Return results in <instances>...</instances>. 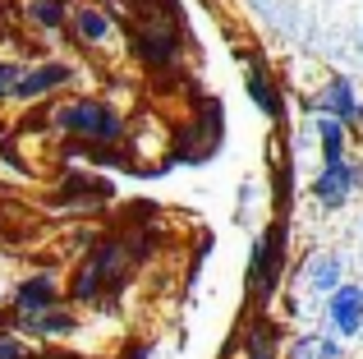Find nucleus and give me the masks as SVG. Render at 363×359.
Here are the masks:
<instances>
[{"label":"nucleus","mask_w":363,"mask_h":359,"mask_svg":"<svg viewBox=\"0 0 363 359\" xmlns=\"http://www.w3.org/2000/svg\"><path fill=\"white\" fill-rule=\"evenodd\" d=\"M327 318H331V332L336 336H359L363 332V286L340 281L327 295Z\"/></svg>","instance_id":"nucleus-3"},{"label":"nucleus","mask_w":363,"mask_h":359,"mask_svg":"<svg viewBox=\"0 0 363 359\" xmlns=\"http://www.w3.org/2000/svg\"><path fill=\"white\" fill-rule=\"evenodd\" d=\"M14 83H18V65L0 60V97H9V92H14Z\"/></svg>","instance_id":"nucleus-16"},{"label":"nucleus","mask_w":363,"mask_h":359,"mask_svg":"<svg viewBox=\"0 0 363 359\" xmlns=\"http://www.w3.org/2000/svg\"><path fill=\"white\" fill-rule=\"evenodd\" d=\"M248 97H253L267 116H281V101H276V88H272V79H267L262 65H248Z\"/></svg>","instance_id":"nucleus-11"},{"label":"nucleus","mask_w":363,"mask_h":359,"mask_svg":"<svg viewBox=\"0 0 363 359\" xmlns=\"http://www.w3.org/2000/svg\"><path fill=\"white\" fill-rule=\"evenodd\" d=\"M313 106H318V116H331V120H340V125H359V120H363L359 92H354L350 79H331L327 88L313 97Z\"/></svg>","instance_id":"nucleus-4"},{"label":"nucleus","mask_w":363,"mask_h":359,"mask_svg":"<svg viewBox=\"0 0 363 359\" xmlns=\"http://www.w3.org/2000/svg\"><path fill=\"white\" fill-rule=\"evenodd\" d=\"M97 281H101V267H97V263H88V267L74 277V290H69V295L88 304V299H97Z\"/></svg>","instance_id":"nucleus-14"},{"label":"nucleus","mask_w":363,"mask_h":359,"mask_svg":"<svg viewBox=\"0 0 363 359\" xmlns=\"http://www.w3.org/2000/svg\"><path fill=\"white\" fill-rule=\"evenodd\" d=\"M69 79H74V70H69L65 60L37 65V70H18V83H14V92H9V97H18V101H33V97H42V92L60 88V83H69Z\"/></svg>","instance_id":"nucleus-6"},{"label":"nucleus","mask_w":363,"mask_h":359,"mask_svg":"<svg viewBox=\"0 0 363 359\" xmlns=\"http://www.w3.org/2000/svg\"><path fill=\"white\" fill-rule=\"evenodd\" d=\"M281 263H285V226L276 221L272 231H267L262 240L253 244V258H248V272H253V281L262 286V295H272V286H276V272H281Z\"/></svg>","instance_id":"nucleus-2"},{"label":"nucleus","mask_w":363,"mask_h":359,"mask_svg":"<svg viewBox=\"0 0 363 359\" xmlns=\"http://www.w3.org/2000/svg\"><path fill=\"white\" fill-rule=\"evenodd\" d=\"M28 14H33L42 28H60L65 23V0H33V9H28Z\"/></svg>","instance_id":"nucleus-15"},{"label":"nucleus","mask_w":363,"mask_h":359,"mask_svg":"<svg viewBox=\"0 0 363 359\" xmlns=\"http://www.w3.org/2000/svg\"><path fill=\"white\" fill-rule=\"evenodd\" d=\"M74 33H79L88 46H97V42L111 37V18L101 14V9H79V14H74Z\"/></svg>","instance_id":"nucleus-12"},{"label":"nucleus","mask_w":363,"mask_h":359,"mask_svg":"<svg viewBox=\"0 0 363 359\" xmlns=\"http://www.w3.org/2000/svg\"><path fill=\"white\" fill-rule=\"evenodd\" d=\"M359 166H350V162H340V166H322V175L313 180V194H318V203L322 207H340L350 194H354V184H359Z\"/></svg>","instance_id":"nucleus-7"},{"label":"nucleus","mask_w":363,"mask_h":359,"mask_svg":"<svg viewBox=\"0 0 363 359\" xmlns=\"http://www.w3.org/2000/svg\"><path fill=\"white\" fill-rule=\"evenodd\" d=\"M336 286H340V258H336V253H313V258L303 263V290H313V295H331Z\"/></svg>","instance_id":"nucleus-8"},{"label":"nucleus","mask_w":363,"mask_h":359,"mask_svg":"<svg viewBox=\"0 0 363 359\" xmlns=\"http://www.w3.org/2000/svg\"><path fill=\"white\" fill-rule=\"evenodd\" d=\"M318 143H322V166L345 162V125L331 116H318Z\"/></svg>","instance_id":"nucleus-9"},{"label":"nucleus","mask_w":363,"mask_h":359,"mask_svg":"<svg viewBox=\"0 0 363 359\" xmlns=\"http://www.w3.org/2000/svg\"><path fill=\"white\" fill-rule=\"evenodd\" d=\"M51 120L65 129V134H88V138H101V143H116L120 129H124L116 106L92 101V97H79V101H69V106H55Z\"/></svg>","instance_id":"nucleus-1"},{"label":"nucleus","mask_w":363,"mask_h":359,"mask_svg":"<svg viewBox=\"0 0 363 359\" xmlns=\"http://www.w3.org/2000/svg\"><path fill=\"white\" fill-rule=\"evenodd\" d=\"M55 299H60V290H55V281L51 277H28L23 286L9 295V304H14V314L23 318H42V314H51L55 309Z\"/></svg>","instance_id":"nucleus-5"},{"label":"nucleus","mask_w":363,"mask_h":359,"mask_svg":"<svg viewBox=\"0 0 363 359\" xmlns=\"http://www.w3.org/2000/svg\"><path fill=\"white\" fill-rule=\"evenodd\" d=\"M28 332H37V336H69L74 327H79V318L74 314H60V309H51V314H42V318H28Z\"/></svg>","instance_id":"nucleus-13"},{"label":"nucleus","mask_w":363,"mask_h":359,"mask_svg":"<svg viewBox=\"0 0 363 359\" xmlns=\"http://www.w3.org/2000/svg\"><path fill=\"white\" fill-rule=\"evenodd\" d=\"M0 359H23V341L18 336H0Z\"/></svg>","instance_id":"nucleus-17"},{"label":"nucleus","mask_w":363,"mask_h":359,"mask_svg":"<svg viewBox=\"0 0 363 359\" xmlns=\"http://www.w3.org/2000/svg\"><path fill=\"white\" fill-rule=\"evenodd\" d=\"M290 359H345V346L336 336H322V332H308L290 346Z\"/></svg>","instance_id":"nucleus-10"}]
</instances>
